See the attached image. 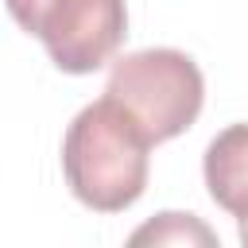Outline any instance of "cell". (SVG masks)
<instances>
[{
	"instance_id": "4",
	"label": "cell",
	"mask_w": 248,
	"mask_h": 248,
	"mask_svg": "<svg viewBox=\"0 0 248 248\" xmlns=\"http://www.w3.org/2000/svg\"><path fill=\"white\" fill-rule=\"evenodd\" d=\"M202 170L209 198L236 221L248 217V124H229L225 132H217L205 147Z\"/></svg>"
},
{
	"instance_id": "5",
	"label": "cell",
	"mask_w": 248,
	"mask_h": 248,
	"mask_svg": "<svg viewBox=\"0 0 248 248\" xmlns=\"http://www.w3.org/2000/svg\"><path fill=\"white\" fill-rule=\"evenodd\" d=\"M147 240H155V244H190V240L213 244L217 236L194 213H159L155 221H147L143 229L132 232V244H147Z\"/></svg>"
},
{
	"instance_id": "1",
	"label": "cell",
	"mask_w": 248,
	"mask_h": 248,
	"mask_svg": "<svg viewBox=\"0 0 248 248\" xmlns=\"http://www.w3.org/2000/svg\"><path fill=\"white\" fill-rule=\"evenodd\" d=\"M155 143L112 101L85 105L62 140V170L74 198L97 213H120L140 202L147 186V151Z\"/></svg>"
},
{
	"instance_id": "2",
	"label": "cell",
	"mask_w": 248,
	"mask_h": 248,
	"mask_svg": "<svg viewBox=\"0 0 248 248\" xmlns=\"http://www.w3.org/2000/svg\"><path fill=\"white\" fill-rule=\"evenodd\" d=\"M105 97H112L151 143H167L198 120L205 101V78L186 50L151 46L112 62Z\"/></svg>"
},
{
	"instance_id": "3",
	"label": "cell",
	"mask_w": 248,
	"mask_h": 248,
	"mask_svg": "<svg viewBox=\"0 0 248 248\" xmlns=\"http://www.w3.org/2000/svg\"><path fill=\"white\" fill-rule=\"evenodd\" d=\"M8 16L35 35L62 74H93L128 35L124 0H4Z\"/></svg>"
},
{
	"instance_id": "6",
	"label": "cell",
	"mask_w": 248,
	"mask_h": 248,
	"mask_svg": "<svg viewBox=\"0 0 248 248\" xmlns=\"http://www.w3.org/2000/svg\"><path fill=\"white\" fill-rule=\"evenodd\" d=\"M240 244H248V217H240Z\"/></svg>"
}]
</instances>
